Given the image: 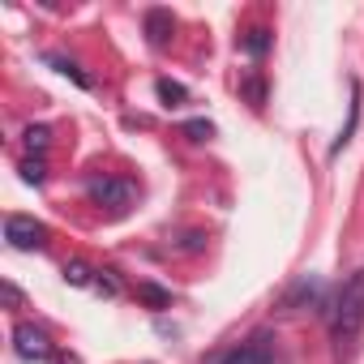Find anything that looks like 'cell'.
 I'll return each instance as SVG.
<instances>
[{
  "label": "cell",
  "mask_w": 364,
  "mask_h": 364,
  "mask_svg": "<svg viewBox=\"0 0 364 364\" xmlns=\"http://www.w3.org/2000/svg\"><path fill=\"white\" fill-rule=\"evenodd\" d=\"M95 291H103V296H116V291H120V283L112 279V270H99V279H95Z\"/></svg>",
  "instance_id": "16"
},
{
  "label": "cell",
  "mask_w": 364,
  "mask_h": 364,
  "mask_svg": "<svg viewBox=\"0 0 364 364\" xmlns=\"http://www.w3.org/2000/svg\"><path fill=\"white\" fill-rule=\"evenodd\" d=\"M154 90H159L163 107H180V103H189V90L180 86V82H171V77H159V82H154Z\"/></svg>",
  "instance_id": "7"
},
{
  "label": "cell",
  "mask_w": 364,
  "mask_h": 364,
  "mask_svg": "<svg viewBox=\"0 0 364 364\" xmlns=\"http://www.w3.org/2000/svg\"><path fill=\"white\" fill-rule=\"evenodd\" d=\"M171 31H176V22H171L167 9H150V14H146V35H150L154 48H163V43L171 39Z\"/></svg>",
  "instance_id": "6"
},
{
  "label": "cell",
  "mask_w": 364,
  "mask_h": 364,
  "mask_svg": "<svg viewBox=\"0 0 364 364\" xmlns=\"http://www.w3.org/2000/svg\"><path fill=\"white\" fill-rule=\"evenodd\" d=\"M5 240H9V249L31 253V249H43L48 245V228L39 219H31V215H9L5 219Z\"/></svg>",
  "instance_id": "4"
},
{
  "label": "cell",
  "mask_w": 364,
  "mask_h": 364,
  "mask_svg": "<svg viewBox=\"0 0 364 364\" xmlns=\"http://www.w3.org/2000/svg\"><path fill=\"white\" fill-rule=\"evenodd\" d=\"M185 133H189L193 141H206V137L215 133V124H210V120H189V124H185Z\"/></svg>",
  "instance_id": "15"
},
{
  "label": "cell",
  "mask_w": 364,
  "mask_h": 364,
  "mask_svg": "<svg viewBox=\"0 0 364 364\" xmlns=\"http://www.w3.org/2000/svg\"><path fill=\"white\" fill-rule=\"evenodd\" d=\"M90 274H95V270H90L86 262H65V283H73V287H95Z\"/></svg>",
  "instance_id": "10"
},
{
  "label": "cell",
  "mask_w": 364,
  "mask_h": 364,
  "mask_svg": "<svg viewBox=\"0 0 364 364\" xmlns=\"http://www.w3.org/2000/svg\"><path fill=\"white\" fill-rule=\"evenodd\" d=\"M137 296H141L150 309H167V304H171V296H167L163 287H154V283H141V287H137Z\"/></svg>",
  "instance_id": "12"
},
{
  "label": "cell",
  "mask_w": 364,
  "mask_h": 364,
  "mask_svg": "<svg viewBox=\"0 0 364 364\" xmlns=\"http://www.w3.org/2000/svg\"><path fill=\"white\" fill-rule=\"evenodd\" d=\"M22 180H26V185H43V180H48L43 159H26V163H22Z\"/></svg>",
  "instance_id": "14"
},
{
  "label": "cell",
  "mask_w": 364,
  "mask_h": 364,
  "mask_svg": "<svg viewBox=\"0 0 364 364\" xmlns=\"http://www.w3.org/2000/svg\"><path fill=\"white\" fill-rule=\"evenodd\" d=\"M86 193H90L95 206H107L112 215H124L133 206V198H137V185L124 180V176H95L86 185Z\"/></svg>",
  "instance_id": "2"
},
{
  "label": "cell",
  "mask_w": 364,
  "mask_h": 364,
  "mask_svg": "<svg viewBox=\"0 0 364 364\" xmlns=\"http://www.w3.org/2000/svg\"><path fill=\"white\" fill-rule=\"evenodd\" d=\"M355 120H360V82H351V116H347V129L338 133V141H334V154L351 141V129H355Z\"/></svg>",
  "instance_id": "8"
},
{
  "label": "cell",
  "mask_w": 364,
  "mask_h": 364,
  "mask_svg": "<svg viewBox=\"0 0 364 364\" xmlns=\"http://www.w3.org/2000/svg\"><path fill=\"white\" fill-rule=\"evenodd\" d=\"M48 65H56V69H60L65 77H73L77 86H90V77H86V73H82V69H77L73 60H65V56H48Z\"/></svg>",
  "instance_id": "13"
},
{
  "label": "cell",
  "mask_w": 364,
  "mask_h": 364,
  "mask_svg": "<svg viewBox=\"0 0 364 364\" xmlns=\"http://www.w3.org/2000/svg\"><path fill=\"white\" fill-rule=\"evenodd\" d=\"M274 360H279V347H274L270 334H253V338L215 355V364H274Z\"/></svg>",
  "instance_id": "3"
},
{
  "label": "cell",
  "mask_w": 364,
  "mask_h": 364,
  "mask_svg": "<svg viewBox=\"0 0 364 364\" xmlns=\"http://www.w3.org/2000/svg\"><path fill=\"white\" fill-rule=\"evenodd\" d=\"M240 48H245V52H249V56H262V52H266V48H270V35H266V31H262V26H257V31H249V35H245V39H240Z\"/></svg>",
  "instance_id": "11"
},
{
  "label": "cell",
  "mask_w": 364,
  "mask_h": 364,
  "mask_svg": "<svg viewBox=\"0 0 364 364\" xmlns=\"http://www.w3.org/2000/svg\"><path fill=\"white\" fill-rule=\"evenodd\" d=\"M5 304H9V309H22V291H18L14 283H5Z\"/></svg>",
  "instance_id": "17"
},
{
  "label": "cell",
  "mask_w": 364,
  "mask_h": 364,
  "mask_svg": "<svg viewBox=\"0 0 364 364\" xmlns=\"http://www.w3.org/2000/svg\"><path fill=\"white\" fill-rule=\"evenodd\" d=\"M48 141H52V129H48V124H26V150H31L35 159L48 150Z\"/></svg>",
  "instance_id": "9"
},
{
  "label": "cell",
  "mask_w": 364,
  "mask_h": 364,
  "mask_svg": "<svg viewBox=\"0 0 364 364\" xmlns=\"http://www.w3.org/2000/svg\"><path fill=\"white\" fill-rule=\"evenodd\" d=\"M360 330H364V266L355 274H347V283L338 287L334 309H330V334L338 347L351 343Z\"/></svg>",
  "instance_id": "1"
},
{
  "label": "cell",
  "mask_w": 364,
  "mask_h": 364,
  "mask_svg": "<svg viewBox=\"0 0 364 364\" xmlns=\"http://www.w3.org/2000/svg\"><path fill=\"white\" fill-rule=\"evenodd\" d=\"M14 351L22 355V360H52V338L39 330V326H31V321H22V326H14Z\"/></svg>",
  "instance_id": "5"
}]
</instances>
